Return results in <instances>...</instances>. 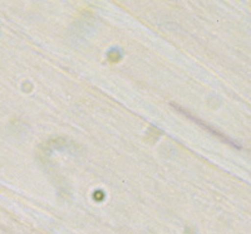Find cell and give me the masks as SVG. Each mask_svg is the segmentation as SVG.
Masks as SVG:
<instances>
[{
    "label": "cell",
    "instance_id": "obj_1",
    "mask_svg": "<svg viewBox=\"0 0 251 234\" xmlns=\"http://www.w3.org/2000/svg\"><path fill=\"white\" fill-rule=\"evenodd\" d=\"M172 106H174V109H175V110H177V111L180 112V114H182L183 116L187 117L188 120L194 121L195 123H197V125H199V126H201V127H202L203 130H206V131H208V132H210V134L214 135V136L219 137L220 140L225 141L226 144H230V145L235 146V147H240V146L237 145V144L235 143L234 140H231V139H228L227 136H225V135H223V134H221V132L217 131V130H215L214 127H212V126H210V125H207V123H206V122H203V121L200 120L199 117L194 116V115H192V114H190V112H188V111H186V110L182 109L181 106H177V105H172Z\"/></svg>",
    "mask_w": 251,
    "mask_h": 234
}]
</instances>
